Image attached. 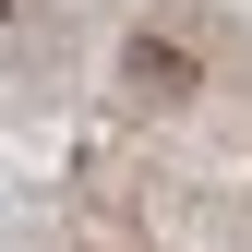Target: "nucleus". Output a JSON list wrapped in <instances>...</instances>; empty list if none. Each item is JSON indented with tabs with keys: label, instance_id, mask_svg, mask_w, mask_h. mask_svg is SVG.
<instances>
[{
	"label": "nucleus",
	"instance_id": "1",
	"mask_svg": "<svg viewBox=\"0 0 252 252\" xmlns=\"http://www.w3.org/2000/svg\"><path fill=\"white\" fill-rule=\"evenodd\" d=\"M120 84H132L144 108H168V96H192V48H168V36H132V48H120Z\"/></svg>",
	"mask_w": 252,
	"mask_h": 252
},
{
	"label": "nucleus",
	"instance_id": "2",
	"mask_svg": "<svg viewBox=\"0 0 252 252\" xmlns=\"http://www.w3.org/2000/svg\"><path fill=\"white\" fill-rule=\"evenodd\" d=\"M0 12H12V0H0Z\"/></svg>",
	"mask_w": 252,
	"mask_h": 252
}]
</instances>
